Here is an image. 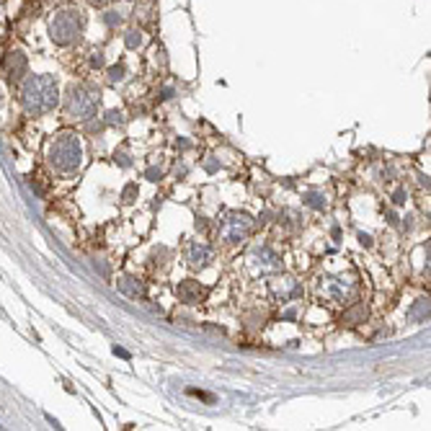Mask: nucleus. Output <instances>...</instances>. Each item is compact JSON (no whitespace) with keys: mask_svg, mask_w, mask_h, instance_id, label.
I'll list each match as a JSON object with an SVG mask.
<instances>
[{"mask_svg":"<svg viewBox=\"0 0 431 431\" xmlns=\"http://www.w3.org/2000/svg\"><path fill=\"white\" fill-rule=\"evenodd\" d=\"M426 315H429V303H419V307H416V310H413V321H421V318H426Z\"/></svg>","mask_w":431,"mask_h":431,"instance_id":"nucleus-12","label":"nucleus"},{"mask_svg":"<svg viewBox=\"0 0 431 431\" xmlns=\"http://www.w3.org/2000/svg\"><path fill=\"white\" fill-rule=\"evenodd\" d=\"M119 287H121V292L132 294V297H137V294L145 292V289H142V285H135V279H124Z\"/></svg>","mask_w":431,"mask_h":431,"instance_id":"nucleus-11","label":"nucleus"},{"mask_svg":"<svg viewBox=\"0 0 431 431\" xmlns=\"http://www.w3.org/2000/svg\"><path fill=\"white\" fill-rule=\"evenodd\" d=\"M135 192H137V186L129 184L127 189H124V202H132V196H135Z\"/></svg>","mask_w":431,"mask_h":431,"instance_id":"nucleus-13","label":"nucleus"},{"mask_svg":"<svg viewBox=\"0 0 431 431\" xmlns=\"http://www.w3.org/2000/svg\"><path fill=\"white\" fill-rule=\"evenodd\" d=\"M364 318H367V305L359 303L357 307H351L346 315H344V321L349 323V326H357V323H364Z\"/></svg>","mask_w":431,"mask_h":431,"instance_id":"nucleus-10","label":"nucleus"},{"mask_svg":"<svg viewBox=\"0 0 431 431\" xmlns=\"http://www.w3.org/2000/svg\"><path fill=\"white\" fill-rule=\"evenodd\" d=\"M83 31V13L78 8H62L57 10L49 21V37L60 47L73 44Z\"/></svg>","mask_w":431,"mask_h":431,"instance_id":"nucleus-2","label":"nucleus"},{"mask_svg":"<svg viewBox=\"0 0 431 431\" xmlns=\"http://www.w3.org/2000/svg\"><path fill=\"white\" fill-rule=\"evenodd\" d=\"M127 44H129V47L140 44V34H137V31H129V37H127Z\"/></svg>","mask_w":431,"mask_h":431,"instance_id":"nucleus-14","label":"nucleus"},{"mask_svg":"<svg viewBox=\"0 0 431 431\" xmlns=\"http://www.w3.org/2000/svg\"><path fill=\"white\" fill-rule=\"evenodd\" d=\"M3 70H6V75H8L10 81L26 75V57L21 55V52H10V55L3 60Z\"/></svg>","mask_w":431,"mask_h":431,"instance_id":"nucleus-8","label":"nucleus"},{"mask_svg":"<svg viewBox=\"0 0 431 431\" xmlns=\"http://www.w3.org/2000/svg\"><path fill=\"white\" fill-rule=\"evenodd\" d=\"M321 289H323V287H321ZM323 294L328 297L330 303H344V300H349L351 294H354V287H351L349 282H341V279H333V282H328V285H326Z\"/></svg>","mask_w":431,"mask_h":431,"instance_id":"nucleus-6","label":"nucleus"},{"mask_svg":"<svg viewBox=\"0 0 431 431\" xmlns=\"http://www.w3.org/2000/svg\"><path fill=\"white\" fill-rule=\"evenodd\" d=\"M88 3H91V6H106L109 0H88Z\"/></svg>","mask_w":431,"mask_h":431,"instance_id":"nucleus-16","label":"nucleus"},{"mask_svg":"<svg viewBox=\"0 0 431 431\" xmlns=\"http://www.w3.org/2000/svg\"><path fill=\"white\" fill-rule=\"evenodd\" d=\"M49 160H52V165H55L57 171L73 174L83 160L81 140L75 137V135H62V137H57L55 142H52V147H49Z\"/></svg>","mask_w":431,"mask_h":431,"instance_id":"nucleus-4","label":"nucleus"},{"mask_svg":"<svg viewBox=\"0 0 431 431\" xmlns=\"http://www.w3.org/2000/svg\"><path fill=\"white\" fill-rule=\"evenodd\" d=\"M21 103L28 114H49L60 103V91H57L55 78L49 75H31L21 85Z\"/></svg>","mask_w":431,"mask_h":431,"instance_id":"nucleus-1","label":"nucleus"},{"mask_svg":"<svg viewBox=\"0 0 431 431\" xmlns=\"http://www.w3.org/2000/svg\"><path fill=\"white\" fill-rule=\"evenodd\" d=\"M99 103H101V93H99V88L88 85V83L73 85L70 93H67V114L73 119H91V117H96Z\"/></svg>","mask_w":431,"mask_h":431,"instance_id":"nucleus-3","label":"nucleus"},{"mask_svg":"<svg viewBox=\"0 0 431 431\" xmlns=\"http://www.w3.org/2000/svg\"><path fill=\"white\" fill-rule=\"evenodd\" d=\"M121 73H124V67H114V70H111V75H109V78H111V81H119V78H121Z\"/></svg>","mask_w":431,"mask_h":431,"instance_id":"nucleus-15","label":"nucleus"},{"mask_svg":"<svg viewBox=\"0 0 431 431\" xmlns=\"http://www.w3.org/2000/svg\"><path fill=\"white\" fill-rule=\"evenodd\" d=\"M251 233V220H248L246 214H235V217H230L225 220V228H222V235L228 243H238L243 240Z\"/></svg>","mask_w":431,"mask_h":431,"instance_id":"nucleus-5","label":"nucleus"},{"mask_svg":"<svg viewBox=\"0 0 431 431\" xmlns=\"http://www.w3.org/2000/svg\"><path fill=\"white\" fill-rule=\"evenodd\" d=\"M212 256V248L207 243H199V240H194L186 246V261L192 264V267H204Z\"/></svg>","mask_w":431,"mask_h":431,"instance_id":"nucleus-7","label":"nucleus"},{"mask_svg":"<svg viewBox=\"0 0 431 431\" xmlns=\"http://www.w3.org/2000/svg\"><path fill=\"white\" fill-rule=\"evenodd\" d=\"M176 292H178V300H181V303H189V305L199 303V300H204V297H207V289H204V287H199L196 282H181Z\"/></svg>","mask_w":431,"mask_h":431,"instance_id":"nucleus-9","label":"nucleus"}]
</instances>
